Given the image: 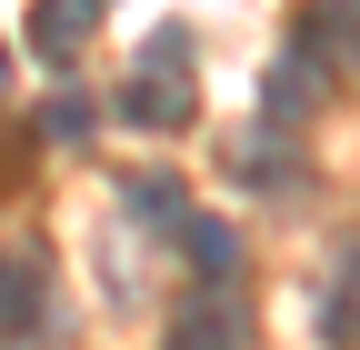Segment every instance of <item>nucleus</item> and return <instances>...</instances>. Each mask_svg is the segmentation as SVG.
Wrapping results in <instances>:
<instances>
[{
	"label": "nucleus",
	"instance_id": "obj_1",
	"mask_svg": "<svg viewBox=\"0 0 360 350\" xmlns=\"http://www.w3.org/2000/svg\"><path fill=\"white\" fill-rule=\"evenodd\" d=\"M120 120L130 130H191V40L180 30H160L141 51V70L120 80Z\"/></svg>",
	"mask_w": 360,
	"mask_h": 350
},
{
	"label": "nucleus",
	"instance_id": "obj_2",
	"mask_svg": "<svg viewBox=\"0 0 360 350\" xmlns=\"http://www.w3.org/2000/svg\"><path fill=\"white\" fill-rule=\"evenodd\" d=\"M330 80H340V70H330V60H321V51H310V40H300V51H281V60H270V80H260V110L300 130L310 110L330 101Z\"/></svg>",
	"mask_w": 360,
	"mask_h": 350
},
{
	"label": "nucleus",
	"instance_id": "obj_3",
	"mask_svg": "<svg viewBox=\"0 0 360 350\" xmlns=\"http://www.w3.org/2000/svg\"><path fill=\"white\" fill-rule=\"evenodd\" d=\"M170 340H191V350L250 340V300H240V280H200V290H191V300L170 311Z\"/></svg>",
	"mask_w": 360,
	"mask_h": 350
},
{
	"label": "nucleus",
	"instance_id": "obj_4",
	"mask_svg": "<svg viewBox=\"0 0 360 350\" xmlns=\"http://www.w3.org/2000/svg\"><path fill=\"white\" fill-rule=\"evenodd\" d=\"M231 170H240L250 190H270V200L300 190V141H290V120L260 110V130H240V141H231Z\"/></svg>",
	"mask_w": 360,
	"mask_h": 350
},
{
	"label": "nucleus",
	"instance_id": "obj_5",
	"mask_svg": "<svg viewBox=\"0 0 360 350\" xmlns=\"http://www.w3.org/2000/svg\"><path fill=\"white\" fill-rule=\"evenodd\" d=\"M40 320H51V271L20 250V260H0V340H30Z\"/></svg>",
	"mask_w": 360,
	"mask_h": 350
},
{
	"label": "nucleus",
	"instance_id": "obj_6",
	"mask_svg": "<svg viewBox=\"0 0 360 350\" xmlns=\"http://www.w3.org/2000/svg\"><path fill=\"white\" fill-rule=\"evenodd\" d=\"M90 30H101V0H40V11H30V51L51 60V70H70Z\"/></svg>",
	"mask_w": 360,
	"mask_h": 350
},
{
	"label": "nucleus",
	"instance_id": "obj_7",
	"mask_svg": "<svg viewBox=\"0 0 360 350\" xmlns=\"http://www.w3.org/2000/svg\"><path fill=\"white\" fill-rule=\"evenodd\" d=\"M300 20H310L300 40H310V51H321L330 70H360V0H310Z\"/></svg>",
	"mask_w": 360,
	"mask_h": 350
},
{
	"label": "nucleus",
	"instance_id": "obj_8",
	"mask_svg": "<svg viewBox=\"0 0 360 350\" xmlns=\"http://www.w3.org/2000/svg\"><path fill=\"white\" fill-rule=\"evenodd\" d=\"M180 250H191L200 280H240V231L210 221V210H191V221H180Z\"/></svg>",
	"mask_w": 360,
	"mask_h": 350
},
{
	"label": "nucleus",
	"instance_id": "obj_9",
	"mask_svg": "<svg viewBox=\"0 0 360 350\" xmlns=\"http://www.w3.org/2000/svg\"><path fill=\"white\" fill-rule=\"evenodd\" d=\"M321 340H360V240L330 260V290H321Z\"/></svg>",
	"mask_w": 360,
	"mask_h": 350
},
{
	"label": "nucleus",
	"instance_id": "obj_10",
	"mask_svg": "<svg viewBox=\"0 0 360 350\" xmlns=\"http://www.w3.org/2000/svg\"><path fill=\"white\" fill-rule=\"evenodd\" d=\"M130 210H141V221H160V231H180V221H191V200H180V181H170V170H141V181H130Z\"/></svg>",
	"mask_w": 360,
	"mask_h": 350
},
{
	"label": "nucleus",
	"instance_id": "obj_11",
	"mask_svg": "<svg viewBox=\"0 0 360 350\" xmlns=\"http://www.w3.org/2000/svg\"><path fill=\"white\" fill-rule=\"evenodd\" d=\"M40 130H51V141H90V130H101V110H90V91H51Z\"/></svg>",
	"mask_w": 360,
	"mask_h": 350
},
{
	"label": "nucleus",
	"instance_id": "obj_12",
	"mask_svg": "<svg viewBox=\"0 0 360 350\" xmlns=\"http://www.w3.org/2000/svg\"><path fill=\"white\" fill-rule=\"evenodd\" d=\"M0 80H11V51H0Z\"/></svg>",
	"mask_w": 360,
	"mask_h": 350
}]
</instances>
